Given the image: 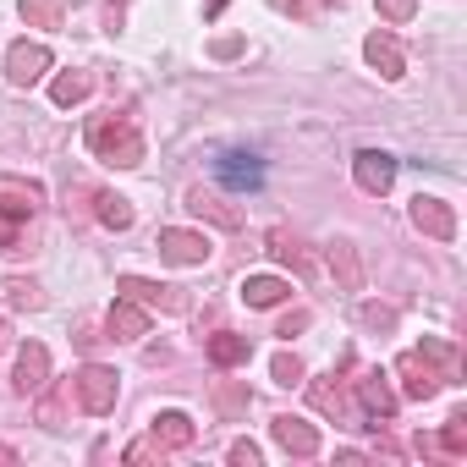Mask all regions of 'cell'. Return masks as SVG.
<instances>
[{
  "label": "cell",
  "mask_w": 467,
  "mask_h": 467,
  "mask_svg": "<svg viewBox=\"0 0 467 467\" xmlns=\"http://www.w3.org/2000/svg\"><path fill=\"white\" fill-rule=\"evenodd\" d=\"M88 149H94V160H105V165H143V132L132 127V116H99V121H88Z\"/></svg>",
  "instance_id": "1"
},
{
  "label": "cell",
  "mask_w": 467,
  "mask_h": 467,
  "mask_svg": "<svg viewBox=\"0 0 467 467\" xmlns=\"http://www.w3.org/2000/svg\"><path fill=\"white\" fill-rule=\"evenodd\" d=\"M72 390H78V407H83V412L105 418V412L116 407V396H121V374L105 368V363H83V368L72 374Z\"/></svg>",
  "instance_id": "2"
},
{
  "label": "cell",
  "mask_w": 467,
  "mask_h": 467,
  "mask_svg": "<svg viewBox=\"0 0 467 467\" xmlns=\"http://www.w3.org/2000/svg\"><path fill=\"white\" fill-rule=\"evenodd\" d=\"M160 259L165 265H182V270H192V265H203L209 254H214V243L203 237V231H182V225H171V231H160Z\"/></svg>",
  "instance_id": "3"
},
{
  "label": "cell",
  "mask_w": 467,
  "mask_h": 467,
  "mask_svg": "<svg viewBox=\"0 0 467 467\" xmlns=\"http://www.w3.org/2000/svg\"><path fill=\"white\" fill-rule=\"evenodd\" d=\"M45 72H50V50H45L39 39H17V45L6 50V83H12V88H34Z\"/></svg>",
  "instance_id": "4"
},
{
  "label": "cell",
  "mask_w": 467,
  "mask_h": 467,
  "mask_svg": "<svg viewBox=\"0 0 467 467\" xmlns=\"http://www.w3.org/2000/svg\"><path fill=\"white\" fill-rule=\"evenodd\" d=\"M45 209V187L39 182H28V176H0V214H12V220H28V214H39Z\"/></svg>",
  "instance_id": "5"
},
{
  "label": "cell",
  "mask_w": 467,
  "mask_h": 467,
  "mask_svg": "<svg viewBox=\"0 0 467 467\" xmlns=\"http://www.w3.org/2000/svg\"><path fill=\"white\" fill-rule=\"evenodd\" d=\"M116 292H121V297H132V303H143V308H160V314H187V297H182L176 286H160V281L121 275V281H116Z\"/></svg>",
  "instance_id": "6"
},
{
  "label": "cell",
  "mask_w": 467,
  "mask_h": 467,
  "mask_svg": "<svg viewBox=\"0 0 467 467\" xmlns=\"http://www.w3.org/2000/svg\"><path fill=\"white\" fill-rule=\"evenodd\" d=\"M412 225L423 231V237H434V243H451L456 237V209L445 203V198H412Z\"/></svg>",
  "instance_id": "7"
},
{
  "label": "cell",
  "mask_w": 467,
  "mask_h": 467,
  "mask_svg": "<svg viewBox=\"0 0 467 467\" xmlns=\"http://www.w3.org/2000/svg\"><path fill=\"white\" fill-rule=\"evenodd\" d=\"M187 209H192L198 220H214L220 231H243V209L231 203L225 192H214V187H192V192H187Z\"/></svg>",
  "instance_id": "8"
},
{
  "label": "cell",
  "mask_w": 467,
  "mask_h": 467,
  "mask_svg": "<svg viewBox=\"0 0 467 467\" xmlns=\"http://www.w3.org/2000/svg\"><path fill=\"white\" fill-rule=\"evenodd\" d=\"M270 434H275V445H281L286 456H319V429H314L308 418L281 412V418L270 423Z\"/></svg>",
  "instance_id": "9"
},
{
  "label": "cell",
  "mask_w": 467,
  "mask_h": 467,
  "mask_svg": "<svg viewBox=\"0 0 467 467\" xmlns=\"http://www.w3.org/2000/svg\"><path fill=\"white\" fill-rule=\"evenodd\" d=\"M352 176H358V187H363V192L385 198V192H390V182H396V160H390V154H379V149H363V154L352 160Z\"/></svg>",
  "instance_id": "10"
},
{
  "label": "cell",
  "mask_w": 467,
  "mask_h": 467,
  "mask_svg": "<svg viewBox=\"0 0 467 467\" xmlns=\"http://www.w3.org/2000/svg\"><path fill=\"white\" fill-rule=\"evenodd\" d=\"M12 385H17L23 396H39V390L50 385V352H45L39 341H28V347L17 352V374H12Z\"/></svg>",
  "instance_id": "11"
},
{
  "label": "cell",
  "mask_w": 467,
  "mask_h": 467,
  "mask_svg": "<svg viewBox=\"0 0 467 467\" xmlns=\"http://www.w3.org/2000/svg\"><path fill=\"white\" fill-rule=\"evenodd\" d=\"M363 56H368V67H374V72H379L385 83H396V78L407 72V56H401V45H396V39H390L385 28L363 39Z\"/></svg>",
  "instance_id": "12"
},
{
  "label": "cell",
  "mask_w": 467,
  "mask_h": 467,
  "mask_svg": "<svg viewBox=\"0 0 467 467\" xmlns=\"http://www.w3.org/2000/svg\"><path fill=\"white\" fill-rule=\"evenodd\" d=\"M396 374H401V390H407L412 401H429V396L445 385V379H440V374L418 358V352H401V358H396Z\"/></svg>",
  "instance_id": "13"
},
{
  "label": "cell",
  "mask_w": 467,
  "mask_h": 467,
  "mask_svg": "<svg viewBox=\"0 0 467 467\" xmlns=\"http://www.w3.org/2000/svg\"><path fill=\"white\" fill-rule=\"evenodd\" d=\"M352 390H358L363 412H374V418H390V412H396V390L385 385V374H379V368H358Z\"/></svg>",
  "instance_id": "14"
},
{
  "label": "cell",
  "mask_w": 467,
  "mask_h": 467,
  "mask_svg": "<svg viewBox=\"0 0 467 467\" xmlns=\"http://www.w3.org/2000/svg\"><path fill=\"white\" fill-rule=\"evenodd\" d=\"M105 325H110V336H116V341H138V336H149V308H143V303H132V297H116Z\"/></svg>",
  "instance_id": "15"
},
{
  "label": "cell",
  "mask_w": 467,
  "mask_h": 467,
  "mask_svg": "<svg viewBox=\"0 0 467 467\" xmlns=\"http://www.w3.org/2000/svg\"><path fill=\"white\" fill-rule=\"evenodd\" d=\"M308 401H314L325 418H336V423H352V418H358V412H352V401H347V390L336 385V374L314 379V385H308Z\"/></svg>",
  "instance_id": "16"
},
{
  "label": "cell",
  "mask_w": 467,
  "mask_h": 467,
  "mask_svg": "<svg viewBox=\"0 0 467 467\" xmlns=\"http://www.w3.org/2000/svg\"><path fill=\"white\" fill-rule=\"evenodd\" d=\"M330 275H336L341 292H363V265H358V248H352L347 237L330 243Z\"/></svg>",
  "instance_id": "17"
},
{
  "label": "cell",
  "mask_w": 467,
  "mask_h": 467,
  "mask_svg": "<svg viewBox=\"0 0 467 467\" xmlns=\"http://www.w3.org/2000/svg\"><path fill=\"white\" fill-rule=\"evenodd\" d=\"M254 358V347H248V336H231V330H220V336H209V363L214 368H243Z\"/></svg>",
  "instance_id": "18"
},
{
  "label": "cell",
  "mask_w": 467,
  "mask_h": 467,
  "mask_svg": "<svg viewBox=\"0 0 467 467\" xmlns=\"http://www.w3.org/2000/svg\"><path fill=\"white\" fill-rule=\"evenodd\" d=\"M292 297V286L281 281V275H248L243 281V303L248 308H275V303H286Z\"/></svg>",
  "instance_id": "19"
},
{
  "label": "cell",
  "mask_w": 467,
  "mask_h": 467,
  "mask_svg": "<svg viewBox=\"0 0 467 467\" xmlns=\"http://www.w3.org/2000/svg\"><path fill=\"white\" fill-rule=\"evenodd\" d=\"M149 434H154L165 451H182V445H192V434H198V429H192V418H187V412H160Z\"/></svg>",
  "instance_id": "20"
},
{
  "label": "cell",
  "mask_w": 467,
  "mask_h": 467,
  "mask_svg": "<svg viewBox=\"0 0 467 467\" xmlns=\"http://www.w3.org/2000/svg\"><path fill=\"white\" fill-rule=\"evenodd\" d=\"M88 94H94V78H88V72H61V78L50 83V99H56L61 110H72V105H83Z\"/></svg>",
  "instance_id": "21"
},
{
  "label": "cell",
  "mask_w": 467,
  "mask_h": 467,
  "mask_svg": "<svg viewBox=\"0 0 467 467\" xmlns=\"http://www.w3.org/2000/svg\"><path fill=\"white\" fill-rule=\"evenodd\" d=\"M214 412H220L225 423H237V418L248 412V385H243V379H220V385H214Z\"/></svg>",
  "instance_id": "22"
},
{
  "label": "cell",
  "mask_w": 467,
  "mask_h": 467,
  "mask_svg": "<svg viewBox=\"0 0 467 467\" xmlns=\"http://www.w3.org/2000/svg\"><path fill=\"white\" fill-rule=\"evenodd\" d=\"M418 358H423V363H429L440 379H456V374H462V358H456V347H451V341H434V336H423V352H418Z\"/></svg>",
  "instance_id": "23"
},
{
  "label": "cell",
  "mask_w": 467,
  "mask_h": 467,
  "mask_svg": "<svg viewBox=\"0 0 467 467\" xmlns=\"http://www.w3.org/2000/svg\"><path fill=\"white\" fill-rule=\"evenodd\" d=\"M94 214H99V225H110V231H127V225H132V203H127L121 192H94Z\"/></svg>",
  "instance_id": "24"
},
{
  "label": "cell",
  "mask_w": 467,
  "mask_h": 467,
  "mask_svg": "<svg viewBox=\"0 0 467 467\" xmlns=\"http://www.w3.org/2000/svg\"><path fill=\"white\" fill-rule=\"evenodd\" d=\"M0 292H6V303H12V308H23V314H39V308H45V292H39V281H23V275H12L6 286H0Z\"/></svg>",
  "instance_id": "25"
},
{
  "label": "cell",
  "mask_w": 467,
  "mask_h": 467,
  "mask_svg": "<svg viewBox=\"0 0 467 467\" xmlns=\"http://www.w3.org/2000/svg\"><path fill=\"white\" fill-rule=\"evenodd\" d=\"M28 28H61V0H17Z\"/></svg>",
  "instance_id": "26"
},
{
  "label": "cell",
  "mask_w": 467,
  "mask_h": 467,
  "mask_svg": "<svg viewBox=\"0 0 467 467\" xmlns=\"http://www.w3.org/2000/svg\"><path fill=\"white\" fill-rule=\"evenodd\" d=\"M270 254H275L281 265H292V270H303V275H308V259H303V248H297L292 231H270Z\"/></svg>",
  "instance_id": "27"
},
{
  "label": "cell",
  "mask_w": 467,
  "mask_h": 467,
  "mask_svg": "<svg viewBox=\"0 0 467 467\" xmlns=\"http://www.w3.org/2000/svg\"><path fill=\"white\" fill-rule=\"evenodd\" d=\"M396 319H401V314H396L390 303H363V308H358V325H363V330H396Z\"/></svg>",
  "instance_id": "28"
},
{
  "label": "cell",
  "mask_w": 467,
  "mask_h": 467,
  "mask_svg": "<svg viewBox=\"0 0 467 467\" xmlns=\"http://www.w3.org/2000/svg\"><path fill=\"white\" fill-rule=\"evenodd\" d=\"M379 17L385 23H412L418 17V0H379Z\"/></svg>",
  "instance_id": "29"
},
{
  "label": "cell",
  "mask_w": 467,
  "mask_h": 467,
  "mask_svg": "<svg viewBox=\"0 0 467 467\" xmlns=\"http://www.w3.org/2000/svg\"><path fill=\"white\" fill-rule=\"evenodd\" d=\"M303 379V358L297 352H281L275 358V385H297Z\"/></svg>",
  "instance_id": "30"
},
{
  "label": "cell",
  "mask_w": 467,
  "mask_h": 467,
  "mask_svg": "<svg viewBox=\"0 0 467 467\" xmlns=\"http://www.w3.org/2000/svg\"><path fill=\"white\" fill-rule=\"evenodd\" d=\"M160 456H165V445H160L154 434H149V440H132V445H127V462H160Z\"/></svg>",
  "instance_id": "31"
},
{
  "label": "cell",
  "mask_w": 467,
  "mask_h": 467,
  "mask_svg": "<svg viewBox=\"0 0 467 467\" xmlns=\"http://www.w3.org/2000/svg\"><path fill=\"white\" fill-rule=\"evenodd\" d=\"M23 248V237H17V220L12 214H0V254H17Z\"/></svg>",
  "instance_id": "32"
},
{
  "label": "cell",
  "mask_w": 467,
  "mask_h": 467,
  "mask_svg": "<svg viewBox=\"0 0 467 467\" xmlns=\"http://www.w3.org/2000/svg\"><path fill=\"white\" fill-rule=\"evenodd\" d=\"M231 467H259V445L254 440H237V445H231Z\"/></svg>",
  "instance_id": "33"
},
{
  "label": "cell",
  "mask_w": 467,
  "mask_h": 467,
  "mask_svg": "<svg viewBox=\"0 0 467 467\" xmlns=\"http://www.w3.org/2000/svg\"><path fill=\"white\" fill-rule=\"evenodd\" d=\"M308 325H314V314H308V308H297V314H286V319H281V330H275V336H297V330H308Z\"/></svg>",
  "instance_id": "34"
},
{
  "label": "cell",
  "mask_w": 467,
  "mask_h": 467,
  "mask_svg": "<svg viewBox=\"0 0 467 467\" xmlns=\"http://www.w3.org/2000/svg\"><path fill=\"white\" fill-rule=\"evenodd\" d=\"M220 171H225L231 182H259V165H231V154L220 160Z\"/></svg>",
  "instance_id": "35"
},
{
  "label": "cell",
  "mask_w": 467,
  "mask_h": 467,
  "mask_svg": "<svg viewBox=\"0 0 467 467\" xmlns=\"http://www.w3.org/2000/svg\"><path fill=\"white\" fill-rule=\"evenodd\" d=\"M39 418H45V423H61V401H56V396H45V401H39Z\"/></svg>",
  "instance_id": "36"
},
{
  "label": "cell",
  "mask_w": 467,
  "mask_h": 467,
  "mask_svg": "<svg viewBox=\"0 0 467 467\" xmlns=\"http://www.w3.org/2000/svg\"><path fill=\"white\" fill-rule=\"evenodd\" d=\"M209 50H214V56H237V50H243V39H214Z\"/></svg>",
  "instance_id": "37"
},
{
  "label": "cell",
  "mask_w": 467,
  "mask_h": 467,
  "mask_svg": "<svg viewBox=\"0 0 467 467\" xmlns=\"http://www.w3.org/2000/svg\"><path fill=\"white\" fill-rule=\"evenodd\" d=\"M0 467H17V451L12 445H0Z\"/></svg>",
  "instance_id": "38"
},
{
  "label": "cell",
  "mask_w": 467,
  "mask_h": 467,
  "mask_svg": "<svg viewBox=\"0 0 467 467\" xmlns=\"http://www.w3.org/2000/svg\"><path fill=\"white\" fill-rule=\"evenodd\" d=\"M6 347H12V325H6V319H0V352H6Z\"/></svg>",
  "instance_id": "39"
},
{
  "label": "cell",
  "mask_w": 467,
  "mask_h": 467,
  "mask_svg": "<svg viewBox=\"0 0 467 467\" xmlns=\"http://www.w3.org/2000/svg\"><path fill=\"white\" fill-rule=\"evenodd\" d=\"M203 12H209V17H220V12H225V0H203Z\"/></svg>",
  "instance_id": "40"
}]
</instances>
